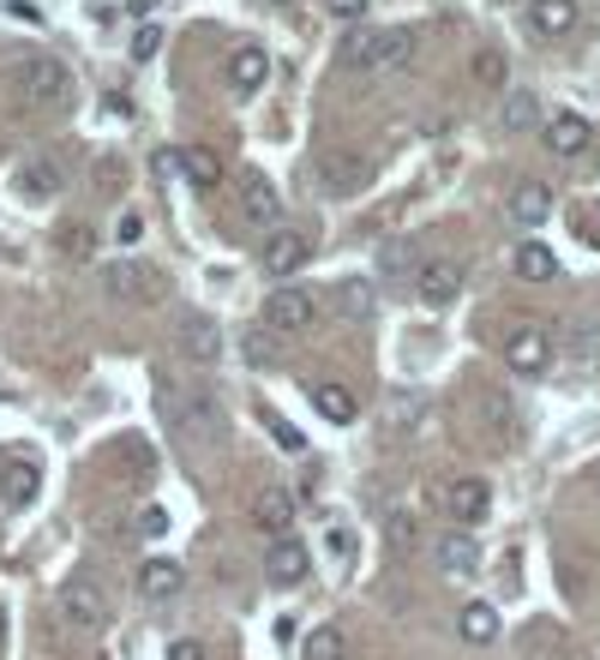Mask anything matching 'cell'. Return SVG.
Segmentation results:
<instances>
[{
	"mask_svg": "<svg viewBox=\"0 0 600 660\" xmlns=\"http://www.w3.org/2000/svg\"><path fill=\"white\" fill-rule=\"evenodd\" d=\"M258 318H265V331H313L318 306H313V295H306V288L283 283V288H271V295H265Z\"/></svg>",
	"mask_w": 600,
	"mask_h": 660,
	"instance_id": "obj_3",
	"label": "cell"
},
{
	"mask_svg": "<svg viewBox=\"0 0 600 660\" xmlns=\"http://www.w3.org/2000/svg\"><path fill=\"white\" fill-rule=\"evenodd\" d=\"M133 582H139L144 600H174V595L186 589V570L174 565V559H144V565L133 570Z\"/></svg>",
	"mask_w": 600,
	"mask_h": 660,
	"instance_id": "obj_19",
	"label": "cell"
},
{
	"mask_svg": "<svg viewBox=\"0 0 600 660\" xmlns=\"http://www.w3.org/2000/svg\"><path fill=\"white\" fill-rule=\"evenodd\" d=\"M265 79H271V54L258 49V42H234L228 49V84L234 91H258Z\"/></svg>",
	"mask_w": 600,
	"mask_h": 660,
	"instance_id": "obj_20",
	"label": "cell"
},
{
	"mask_svg": "<svg viewBox=\"0 0 600 660\" xmlns=\"http://www.w3.org/2000/svg\"><path fill=\"white\" fill-rule=\"evenodd\" d=\"M378 264H385V271H403V264H408V241H390L385 253H378Z\"/></svg>",
	"mask_w": 600,
	"mask_h": 660,
	"instance_id": "obj_41",
	"label": "cell"
},
{
	"mask_svg": "<svg viewBox=\"0 0 600 660\" xmlns=\"http://www.w3.org/2000/svg\"><path fill=\"white\" fill-rule=\"evenodd\" d=\"M552 216V186L547 181H522L517 193H510V223L517 229H540Z\"/></svg>",
	"mask_w": 600,
	"mask_h": 660,
	"instance_id": "obj_21",
	"label": "cell"
},
{
	"mask_svg": "<svg viewBox=\"0 0 600 660\" xmlns=\"http://www.w3.org/2000/svg\"><path fill=\"white\" fill-rule=\"evenodd\" d=\"M276 445H283V450H306V438H301V427H288V420H276Z\"/></svg>",
	"mask_w": 600,
	"mask_h": 660,
	"instance_id": "obj_40",
	"label": "cell"
},
{
	"mask_svg": "<svg viewBox=\"0 0 600 660\" xmlns=\"http://www.w3.org/2000/svg\"><path fill=\"white\" fill-rule=\"evenodd\" d=\"M445 510H450V522H462V528H475V522H487V510H492V487L480 475H457L445 487Z\"/></svg>",
	"mask_w": 600,
	"mask_h": 660,
	"instance_id": "obj_11",
	"label": "cell"
},
{
	"mask_svg": "<svg viewBox=\"0 0 600 660\" xmlns=\"http://www.w3.org/2000/svg\"><path fill=\"white\" fill-rule=\"evenodd\" d=\"M61 619H67V625H79V630L109 625V595H102L91 577H72L67 589H61Z\"/></svg>",
	"mask_w": 600,
	"mask_h": 660,
	"instance_id": "obj_9",
	"label": "cell"
},
{
	"mask_svg": "<svg viewBox=\"0 0 600 660\" xmlns=\"http://www.w3.org/2000/svg\"><path fill=\"white\" fill-rule=\"evenodd\" d=\"M163 31H156V24H139V31H133V42H126V54H133V61L144 67V61H156V54H163Z\"/></svg>",
	"mask_w": 600,
	"mask_h": 660,
	"instance_id": "obj_33",
	"label": "cell"
},
{
	"mask_svg": "<svg viewBox=\"0 0 600 660\" xmlns=\"http://www.w3.org/2000/svg\"><path fill=\"white\" fill-rule=\"evenodd\" d=\"M181 174H186V186H199V193H211V186H223V156L211 151V144H181Z\"/></svg>",
	"mask_w": 600,
	"mask_h": 660,
	"instance_id": "obj_22",
	"label": "cell"
},
{
	"mask_svg": "<svg viewBox=\"0 0 600 660\" xmlns=\"http://www.w3.org/2000/svg\"><path fill=\"white\" fill-rule=\"evenodd\" d=\"M241 348H246V361H253V366H276V343H271V331H246V336H241Z\"/></svg>",
	"mask_w": 600,
	"mask_h": 660,
	"instance_id": "obj_34",
	"label": "cell"
},
{
	"mask_svg": "<svg viewBox=\"0 0 600 660\" xmlns=\"http://www.w3.org/2000/svg\"><path fill=\"white\" fill-rule=\"evenodd\" d=\"M475 84L505 91V54H499V49H480V54H475Z\"/></svg>",
	"mask_w": 600,
	"mask_h": 660,
	"instance_id": "obj_32",
	"label": "cell"
},
{
	"mask_svg": "<svg viewBox=\"0 0 600 660\" xmlns=\"http://www.w3.org/2000/svg\"><path fill=\"white\" fill-rule=\"evenodd\" d=\"M169 660H204V642L199 637H174L169 642Z\"/></svg>",
	"mask_w": 600,
	"mask_h": 660,
	"instance_id": "obj_39",
	"label": "cell"
},
{
	"mask_svg": "<svg viewBox=\"0 0 600 660\" xmlns=\"http://www.w3.org/2000/svg\"><path fill=\"white\" fill-rule=\"evenodd\" d=\"M438 570H445V577H475V570H480L475 528H450V535L438 540Z\"/></svg>",
	"mask_w": 600,
	"mask_h": 660,
	"instance_id": "obj_18",
	"label": "cell"
},
{
	"mask_svg": "<svg viewBox=\"0 0 600 660\" xmlns=\"http://www.w3.org/2000/svg\"><path fill=\"white\" fill-rule=\"evenodd\" d=\"M67 253H72V258L91 253V229H67Z\"/></svg>",
	"mask_w": 600,
	"mask_h": 660,
	"instance_id": "obj_42",
	"label": "cell"
},
{
	"mask_svg": "<svg viewBox=\"0 0 600 660\" xmlns=\"http://www.w3.org/2000/svg\"><path fill=\"white\" fill-rule=\"evenodd\" d=\"M385 535H390V547H397V552H415V547H420V522L408 517V510H390V517H385Z\"/></svg>",
	"mask_w": 600,
	"mask_h": 660,
	"instance_id": "obj_31",
	"label": "cell"
},
{
	"mask_svg": "<svg viewBox=\"0 0 600 660\" xmlns=\"http://www.w3.org/2000/svg\"><path fill=\"white\" fill-rule=\"evenodd\" d=\"M510 264H517L522 283H552V276H559V258H552V246H540V241H522Z\"/></svg>",
	"mask_w": 600,
	"mask_h": 660,
	"instance_id": "obj_29",
	"label": "cell"
},
{
	"mask_svg": "<svg viewBox=\"0 0 600 660\" xmlns=\"http://www.w3.org/2000/svg\"><path fill=\"white\" fill-rule=\"evenodd\" d=\"M12 186H19L24 204H49L67 193V169L54 163V156H31V163H19V174H12Z\"/></svg>",
	"mask_w": 600,
	"mask_h": 660,
	"instance_id": "obj_10",
	"label": "cell"
},
{
	"mask_svg": "<svg viewBox=\"0 0 600 660\" xmlns=\"http://www.w3.org/2000/svg\"><path fill=\"white\" fill-rule=\"evenodd\" d=\"M529 24L540 37H570L577 31V0H529Z\"/></svg>",
	"mask_w": 600,
	"mask_h": 660,
	"instance_id": "obj_26",
	"label": "cell"
},
{
	"mask_svg": "<svg viewBox=\"0 0 600 660\" xmlns=\"http://www.w3.org/2000/svg\"><path fill=\"white\" fill-rule=\"evenodd\" d=\"M0 642H7V607H0Z\"/></svg>",
	"mask_w": 600,
	"mask_h": 660,
	"instance_id": "obj_43",
	"label": "cell"
},
{
	"mask_svg": "<svg viewBox=\"0 0 600 660\" xmlns=\"http://www.w3.org/2000/svg\"><path fill=\"white\" fill-rule=\"evenodd\" d=\"M102 288H109L114 301H139V306H151L156 295H163V276L151 271V264H102Z\"/></svg>",
	"mask_w": 600,
	"mask_h": 660,
	"instance_id": "obj_6",
	"label": "cell"
},
{
	"mask_svg": "<svg viewBox=\"0 0 600 660\" xmlns=\"http://www.w3.org/2000/svg\"><path fill=\"white\" fill-rule=\"evenodd\" d=\"M241 216L253 229H276V223H283V199H276L271 174H246V181H241Z\"/></svg>",
	"mask_w": 600,
	"mask_h": 660,
	"instance_id": "obj_14",
	"label": "cell"
},
{
	"mask_svg": "<svg viewBox=\"0 0 600 660\" xmlns=\"http://www.w3.org/2000/svg\"><path fill=\"white\" fill-rule=\"evenodd\" d=\"M114 241H121V246H139V241H144V216H139V211H121V223H114Z\"/></svg>",
	"mask_w": 600,
	"mask_h": 660,
	"instance_id": "obj_37",
	"label": "cell"
},
{
	"mask_svg": "<svg viewBox=\"0 0 600 660\" xmlns=\"http://www.w3.org/2000/svg\"><path fill=\"white\" fill-rule=\"evenodd\" d=\"M37 487H42V475H37V463H7L0 468V505H31L37 498Z\"/></svg>",
	"mask_w": 600,
	"mask_h": 660,
	"instance_id": "obj_27",
	"label": "cell"
},
{
	"mask_svg": "<svg viewBox=\"0 0 600 660\" xmlns=\"http://www.w3.org/2000/svg\"><path fill=\"white\" fill-rule=\"evenodd\" d=\"M462 283H468V271L457 258H427L415 271V288H420V301H427V306H450L462 295Z\"/></svg>",
	"mask_w": 600,
	"mask_h": 660,
	"instance_id": "obj_12",
	"label": "cell"
},
{
	"mask_svg": "<svg viewBox=\"0 0 600 660\" xmlns=\"http://www.w3.org/2000/svg\"><path fill=\"white\" fill-rule=\"evenodd\" d=\"M420 415H427V403H420V396H397V403H390V420H397V433H408Z\"/></svg>",
	"mask_w": 600,
	"mask_h": 660,
	"instance_id": "obj_35",
	"label": "cell"
},
{
	"mask_svg": "<svg viewBox=\"0 0 600 660\" xmlns=\"http://www.w3.org/2000/svg\"><path fill=\"white\" fill-rule=\"evenodd\" d=\"M271 7H288V0H271Z\"/></svg>",
	"mask_w": 600,
	"mask_h": 660,
	"instance_id": "obj_44",
	"label": "cell"
},
{
	"mask_svg": "<svg viewBox=\"0 0 600 660\" xmlns=\"http://www.w3.org/2000/svg\"><path fill=\"white\" fill-rule=\"evenodd\" d=\"M301 660H348V637L336 625H318V630H306V642H301Z\"/></svg>",
	"mask_w": 600,
	"mask_h": 660,
	"instance_id": "obj_30",
	"label": "cell"
},
{
	"mask_svg": "<svg viewBox=\"0 0 600 660\" xmlns=\"http://www.w3.org/2000/svg\"><path fill=\"white\" fill-rule=\"evenodd\" d=\"M313 258V246H306V234H295V229H276L271 241H265V271L283 283V276H295L301 264Z\"/></svg>",
	"mask_w": 600,
	"mask_h": 660,
	"instance_id": "obj_17",
	"label": "cell"
},
{
	"mask_svg": "<svg viewBox=\"0 0 600 660\" xmlns=\"http://www.w3.org/2000/svg\"><path fill=\"white\" fill-rule=\"evenodd\" d=\"M367 7H373V0H325V12H330V19H343V24H360V19H367Z\"/></svg>",
	"mask_w": 600,
	"mask_h": 660,
	"instance_id": "obj_36",
	"label": "cell"
},
{
	"mask_svg": "<svg viewBox=\"0 0 600 660\" xmlns=\"http://www.w3.org/2000/svg\"><path fill=\"white\" fill-rule=\"evenodd\" d=\"M19 91L31 97V102H67L72 91V72L54 61V54H31V61L19 67Z\"/></svg>",
	"mask_w": 600,
	"mask_h": 660,
	"instance_id": "obj_7",
	"label": "cell"
},
{
	"mask_svg": "<svg viewBox=\"0 0 600 660\" xmlns=\"http://www.w3.org/2000/svg\"><path fill=\"white\" fill-rule=\"evenodd\" d=\"M313 408L330 420V427H348V420L360 415V403H355V390L343 385V378H325V385H313Z\"/></svg>",
	"mask_w": 600,
	"mask_h": 660,
	"instance_id": "obj_24",
	"label": "cell"
},
{
	"mask_svg": "<svg viewBox=\"0 0 600 660\" xmlns=\"http://www.w3.org/2000/svg\"><path fill=\"white\" fill-rule=\"evenodd\" d=\"M594 169H600V151H594Z\"/></svg>",
	"mask_w": 600,
	"mask_h": 660,
	"instance_id": "obj_45",
	"label": "cell"
},
{
	"mask_svg": "<svg viewBox=\"0 0 600 660\" xmlns=\"http://www.w3.org/2000/svg\"><path fill=\"white\" fill-rule=\"evenodd\" d=\"M174 420H181L186 438H199V445H216V438H223V408H216V396H204V390L174 396Z\"/></svg>",
	"mask_w": 600,
	"mask_h": 660,
	"instance_id": "obj_8",
	"label": "cell"
},
{
	"mask_svg": "<svg viewBox=\"0 0 600 660\" xmlns=\"http://www.w3.org/2000/svg\"><path fill=\"white\" fill-rule=\"evenodd\" d=\"M174 343H181V361H193V366H211L216 355H223V331H216V318H204V313L186 318Z\"/></svg>",
	"mask_w": 600,
	"mask_h": 660,
	"instance_id": "obj_16",
	"label": "cell"
},
{
	"mask_svg": "<svg viewBox=\"0 0 600 660\" xmlns=\"http://www.w3.org/2000/svg\"><path fill=\"white\" fill-rule=\"evenodd\" d=\"M408 54H415V37H408L403 24H390V31H348L336 61L348 72H390V67H403Z\"/></svg>",
	"mask_w": 600,
	"mask_h": 660,
	"instance_id": "obj_1",
	"label": "cell"
},
{
	"mask_svg": "<svg viewBox=\"0 0 600 660\" xmlns=\"http://www.w3.org/2000/svg\"><path fill=\"white\" fill-rule=\"evenodd\" d=\"M499 126H505V132H535V126H547V121H540V97H535V91H505Z\"/></svg>",
	"mask_w": 600,
	"mask_h": 660,
	"instance_id": "obj_28",
	"label": "cell"
},
{
	"mask_svg": "<svg viewBox=\"0 0 600 660\" xmlns=\"http://www.w3.org/2000/svg\"><path fill=\"white\" fill-rule=\"evenodd\" d=\"M246 517H253L265 535H288V522H295V493L288 487H258L246 498Z\"/></svg>",
	"mask_w": 600,
	"mask_h": 660,
	"instance_id": "obj_15",
	"label": "cell"
},
{
	"mask_svg": "<svg viewBox=\"0 0 600 660\" xmlns=\"http://www.w3.org/2000/svg\"><path fill=\"white\" fill-rule=\"evenodd\" d=\"M139 535H144V540H163V535H169V510H156V505H151V510L139 517Z\"/></svg>",
	"mask_w": 600,
	"mask_h": 660,
	"instance_id": "obj_38",
	"label": "cell"
},
{
	"mask_svg": "<svg viewBox=\"0 0 600 660\" xmlns=\"http://www.w3.org/2000/svg\"><path fill=\"white\" fill-rule=\"evenodd\" d=\"M505 366L517 378H540L552 366V336L540 331V325H522V331H510V343H505Z\"/></svg>",
	"mask_w": 600,
	"mask_h": 660,
	"instance_id": "obj_5",
	"label": "cell"
},
{
	"mask_svg": "<svg viewBox=\"0 0 600 660\" xmlns=\"http://www.w3.org/2000/svg\"><path fill=\"white\" fill-rule=\"evenodd\" d=\"M330 306H336L343 318H355V325H360V318H373L378 295H373V283H367V276H343V283L330 288Z\"/></svg>",
	"mask_w": 600,
	"mask_h": 660,
	"instance_id": "obj_25",
	"label": "cell"
},
{
	"mask_svg": "<svg viewBox=\"0 0 600 660\" xmlns=\"http://www.w3.org/2000/svg\"><path fill=\"white\" fill-rule=\"evenodd\" d=\"M499 607L492 600H468V607L457 612V637L462 642H475V649H487V642H499Z\"/></svg>",
	"mask_w": 600,
	"mask_h": 660,
	"instance_id": "obj_23",
	"label": "cell"
},
{
	"mask_svg": "<svg viewBox=\"0 0 600 660\" xmlns=\"http://www.w3.org/2000/svg\"><path fill=\"white\" fill-rule=\"evenodd\" d=\"M540 144L570 163V156H589V151H594V126L582 121V114H552V121L540 126Z\"/></svg>",
	"mask_w": 600,
	"mask_h": 660,
	"instance_id": "obj_13",
	"label": "cell"
},
{
	"mask_svg": "<svg viewBox=\"0 0 600 660\" xmlns=\"http://www.w3.org/2000/svg\"><path fill=\"white\" fill-rule=\"evenodd\" d=\"M306 570H313V552H306L295 535H271V552H265V582L271 589H301Z\"/></svg>",
	"mask_w": 600,
	"mask_h": 660,
	"instance_id": "obj_4",
	"label": "cell"
},
{
	"mask_svg": "<svg viewBox=\"0 0 600 660\" xmlns=\"http://www.w3.org/2000/svg\"><path fill=\"white\" fill-rule=\"evenodd\" d=\"M318 186H325L330 199H355L373 186V163L360 151H343V144H330V151H318Z\"/></svg>",
	"mask_w": 600,
	"mask_h": 660,
	"instance_id": "obj_2",
	"label": "cell"
}]
</instances>
